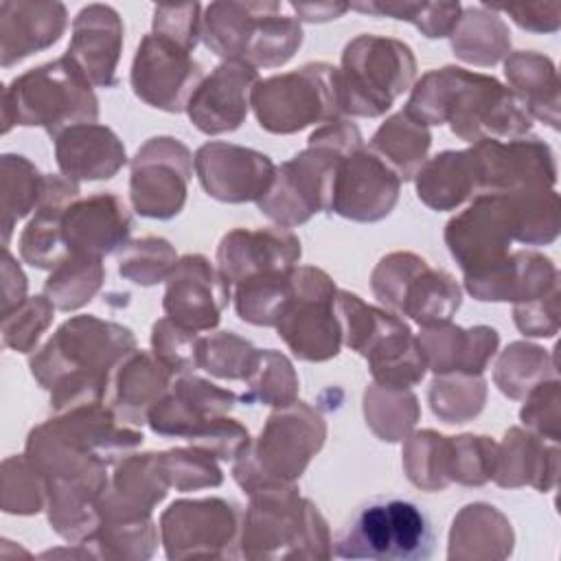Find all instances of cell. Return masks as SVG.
Returning a JSON list of instances; mask_svg holds the SVG:
<instances>
[{
	"mask_svg": "<svg viewBox=\"0 0 561 561\" xmlns=\"http://www.w3.org/2000/svg\"><path fill=\"white\" fill-rule=\"evenodd\" d=\"M2 66H11L31 53L55 44L66 26V9L59 2H2Z\"/></svg>",
	"mask_w": 561,
	"mask_h": 561,
	"instance_id": "obj_22",
	"label": "cell"
},
{
	"mask_svg": "<svg viewBox=\"0 0 561 561\" xmlns=\"http://www.w3.org/2000/svg\"><path fill=\"white\" fill-rule=\"evenodd\" d=\"M298 15H302V20L309 22H324V20H335L337 15H342L348 4H289Z\"/></svg>",
	"mask_w": 561,
	"mask_h": 561,
	"instance_id": "obj_31",
	"label": "cell"
},
{
	"mask_svg": "<svg viewBox=\"0 0 561 561\" xmlns=\"http://www.w3.org/2000/svg\"><path fill=\"white\" fill-rule=\"evenodd\" d=\"M412 50L390 37L359 35L346 44L337 70L340 112L379 116L414 79Z\"/></svg>",
	"mask_w": 561,
	"mask_h": 561,
	"instance_id": "obj_5",
	"label": "cell"
},
{
	"mask_svg": "<svg viewBox=\"0 0 561 561\" xmlns=\"http://www.w3.org/2000/svg\"><path fill=\"white\" fill-rule=\"evenodd\" d=\"M103 280L101 259L94 256H66L57 272L46 283V294L59 309H77L88 302Z\"/></svg>",
	"mask_w": 561,
	"mask_h": 561,
	"instance_id": "obj_28",
	"label": "cell"
},
{
	"mask_svg": "<svg viewBox=\"0 0 561 561\" xmlns=\"http://www.w3.org/2000/svg\"><path fill=\"white\" fill-rule=\"evenodd\" d=\"M202 66L173 39L149 33L138 44L131 64V88L151 107L182 112L199 81Z\"/></svg>",
	"mask_w": 561,
	"mask_h": 561,
	"instance_id": "obj_10",
	"label": "cell"
},
{
	"mask_svg": "<svg viewBox=\"0 0 561 561\" xmlns=\"http://www.w3.org/2000/svg\"><path fill=\"white\" fill-rule=\"evenodd\" d=\"M256 83V68L243 61H226L199 81L186 103V112L204 134L232 131L245 118Z\"/></svg>",
	"mask_w": 561,
	"mask_h": 561,
	"instance_id": "obj_14",
	"label": "cell"
},
{
	"mask_svg": "<svg viewBox=\"0 0 561 561\" xmlns=\"http://www.w3.org/2000/svg\"><path fill=\"white\" fill-rule=\"evenodd\" d=\"M335 294L324 272L313 267L294 270V289L276 329L296 357L322 362L337 355L342 324L333 318Z\"/></svg>",
	"mask_w": 561,
	"mask_h": 561,
	"instance_id": "obj_9",
	"label": "cell"
},
{
	"mask_svg": "<svg viewBox=\"0 0 561 561\" xmlns=\"http://www.w3.org/2000/svg\"><path fill=\"white\" fill-rule=\"evenodd\" d=\"M199 37L219 57L274 68L300 46L302 28L278 2H215L206 7Z\"/></svg>",
	"mask_w": 561,
	"mask_h": 561,
	"instance_id": "obj_3",
	"label": "cell"
},
{
	"mask_svg": "<svg viewBox=\"0 0 561 561\" xmlns=\"http://www.w3.org/2000/svg\"><path fill=\"white\" fill-rule=\"evenodd\" d=\"M57 162L70 180H107L125 164V147L112 129L83 123L57 136Z\"/></svg>",
	"mask_w": 561,
	"mask_h": 561,
	"instance_id": "obj_21",
	"label": "cell"
},
{
	"mask_svg": "<svg viewBox=\"0 0 561 561\" xmlns=\"http://www.w3.org/2000/svg\"><path fill=\"white\" fill-rule=\"evenodd\" d=\"M320 421L322 419L305 405L285 408L280 412H274L267 419V425L259 436L261 440L254 454L259 456L256 467L265 465L270 469L267 486H283L285 482L300 478L313 451L320 449L324 440V432L309 434L305 438H296V436Z\"/></svg>",
	"mask_w": 561,
	"mask_h": 561,
	"instance_id": "obj_15",
	"label": "cell"
},
{
	"mask_svg": "<svg viewBox=\"0 0 561 561\" xmlns=\"http://www.w3.org/2000/svg\"><path fill=\"white\" fill-rule=\"evenodd\" d=\"M399 195V175L373 149H353L335 169L329 210L355 219L377 221L386 217Z\"/></svg>",
	"mask_w": 561,
	"mask_h": 561,
	"instance_id": "obj_12",
	"label": "cell"
},
{
	"mask_svg": "<svg viewBox=\"0 0 561 561\" xmlns=\"http://www.w3.org/2000/svg\"><path fill=\"white\" fill-rule=\"evenodd\" d=\"M11 107L18 125H39L50 136L99 116L90 79L68 55L13 79L4 92V112Z\"/></svg>",
	"mask_w": 561,
	"mask_h": 561,
	"instance_id": "obj_4",
	"label": "cell"
},
{
	"mask_svg": "<svg viewBox=\"0 0 561 561\" xmlns=\"http://www.w3.org/2000/svg\"><path fill=\"white\" fill-rule=\"evenodd\" d=\"M250 99L263 129L291 134L335 118L340 112L337 70L329 64H307L294 72L259 81Z\"/></svg>",
	"mask_w": 561,
	"mask_h": 561,
	"instance_id": "obj_7",
	"label": "cell"
},
{
	"mask_svg": "<svg viewBox=\"0 0 561 561\" xmlns=\"http://www.w3.org/2000/svg\"><path fill=\"white\" fill-rule=\"evenodd\" d=\"M504 454H497V469L493 478L500 486H519L535 484L539 491L550 489L557 478V447H546V443L537 440L533 434H524L522 430L506 432Z\"/></svg>",
	"mask_w": 561,
	"mask_h": 561,
	"instance_id": "obj_25",
	"label": "cell"
},
{
	"mask_svg": "<svg viewBox=\"0 0 561 561\" xmlns=\"http://www.w3.org/2000/svg\"><path fill=\"white\" fill-rule=\"evenodd\" d=\"M131 230V217L125 204L110 193L70 204L61 215V239L66 254L94 256L121 248Z\"/></svg>",
	"mask_w": 561,
	"mask_h": 561,
	"instance_id": "obj_17",
	"label": "cell"
},
{
	"mask_svg": "<svg viewBox=\"0 0 561 561\" xmlns=\"http://www.w3.org/2000/svg\"><path fill=\"white\" fill-rule=\"evenodd\" d=\"M123 26L114 9L103 4L85 7L75 20L68 57L85 72L90 83L110 88L116 83V61L121 53Z\"/></svg>",
	"mask_w": 561,
	"mask_h": 561,
	"instance_id": "obj_20",
	"label": "cell"
},
{
	"mask_svg": "<svg viewBox=\"0 0 561 561\" xmlns=\"http://www.w3.org/2000/svg\"><path fill=\"white\" fill-rule=\"evenodd\" d=\"M191 178V153L175 138H151L131 162V204L138 215L169 219L180 213Z\"/></svg>",
	"mask_w": 561,
	"mask_h": 561,
	"instance_id": "obj_11",
	"label": "cell"
},
{
	"mask_svg": "<svg viewBox=\"0 0 561 561\" xmlns=\"http://www.w3.org/2000/svg\"><path fill=\"white\" fill-rule=\"evenodd\" d=\"M480 184L473 149L443 151L416 171L419 197L436 208L449 210L462 204Z\"/></svg>",
	"mask_w": 561,
	"mask_h": 561,
	"instance_id": "obj_23",
	"label": "cell"
},
{
	"mask_svg": "<svg viewBox=\"0 0 561 561\" xmlns=\"http://www.w3.org/2000/svg\"><path fill=\"white\" fill-rule=\"evenodd\" d=\"M197 171H224L204 191L221 202H259L272 186L276 169L265 153L226 142H208L195 156Z\"/></svg>",
	"mask_w": 561,
	"mask_h": 561,
	"instance_id": "obj_19",
	"label": "cell"
},
{
	"mask_svg": "<svg viewBox=\"0 0 561 561\" xmlns=\"http://www.w3.org/2000/svg\"><path fill=\"white\" fill-rule=\"evenodd\" d=\"M506 77L515 96L530 116L543 118L550 127H559V83L554 66L535 50H519L506 61Z\"/></svg>",
	"mask_w": 561,
	"mask_h": 561,
	"instance_id": "obj_24",
	"label": "cell"
},
{
	"mask_svg": "<svg viewBox=\"0 0 561 561\" xmlns=\"http://www.w3.org/2000/svg\"><path fill=\"white\" fill-rule=\"evenodd\" d=\"M300 259V241L287 230H232L217 248L219 274L241 283L265 272L291 270Z\"/></svg>",
	"mask_w": 561,
	"mask_h": 561,
	"instance_id": "obj_18",
	"label": "cell"
},
{
	"mask_svg": "<svg viewBox=\"0 0 561 561\" xmlns=\"http://www.w3.org/2000/svg\"><path fill=\"white\" fill-rule=\"evenodd\" d=\"M230 283L199 254L184 256L169 276L164 311L182 327L210 329L228 302Z\"/></svg>",
	"mask_w": 561,
	"mask_h": 561,
	"instance_id": "obj_16",
	"label": "cell"
},
{
	"mask_svg": "<svg viewBox=\"0 0 561 561\" xmlns=\"http://www.w3.org/2000/svg\"><path fill=\"white\" fill-rule=\"evenodd\" d=\"M373 289L381 302L410 316L423 327H438L460 307L456 280L414 254H390L373 274Z\"/></svg>",
	"mask_w": 561,
	"mask_h": 561,
	"instance_id": "obj_8",
	"label": "cell"
},
{
	"mask_svg": "<svg viewBox=\"0 0 561 561\" xmlns=\"http://www.w3.org/2000/svg\"><path fill=\"white\" fill-rule=\"evenodd\" d=\"M167 379V366L158 359V364H151L145 353H134L131 357L123 359L121 366L112 375V405L123 416L138 423L147 408L158 403L160 392L167 388V383H151V381H164Z\"/></svg>",
	"mask_w": 561,
	"mask_h": 561,
	"instance_id": "obj_26",
	"label": "cell"
},
{
	"mask_svg": "<svg viewBox=\"0 0 561 561\" xmlns=\"http://www.w3.org/2000/svg\"><path fill=\"white\" fill-rule=\"evenodd\" d=\"M482 193H513L522 188H552L557 182L554 156L539 138L513 140L508 145L489 138L476 142Z\"/></svg>",
	"mask_w": 561,
	"mask_h": 561,
	"instance_id": "obj_13",
	"label": "cell"
},
{
	"mask_svg": "<svg viewBox=\"0 0 561 561\" xmlns=\"http://www.w3.org/2000/svg\"><path fill=\"white\" fill-rule=\"evenodd\" d=\"M430 140L427 127L403 110L377 129L370 147L390 160L392 171H399V180H410L421 169Z\"/></svg>",
	"mask_w": 561,
	"mask_h": 561,
	"instance_id": "obj_27",
	"label": "cell"
},
{
	"mask_svg": "<svg viewBox=\"0 0 561 561\" xmlns=\"http://www.w3.org/2000/svg\"><path fill=\"white\" fill-rule=\"evenodd\" d=\"M405 112L423 125L449 123L467 142L519 136L533 125L513 90L493 77L454 66L427 72L412 90Z\"/></svg>",
	"mask_w": 561,
	"mask_h": 561,
	"instance_id": "obj_1",
	"label": "cell"
},
{
	"mask_svg": "<svg viewBox=\"0 0 561 561\" xmlns=\"http://www.w3.org/2000/svg\"><path fill=\"white\" fill-rule=\"evenodd\" d=\"M199 4H182V7H156L153 11V28L158 35H164L180 44L182 48H195L202 31Z\"/></svg>",
	"mask_w": 561,
	"mask_h": 561,
	"instance_id": "obj_29",
	"label": "cell"
},
{
	"mask_svg": "<svg viewBox=\"0 0 561 561\" xmlns=\"http://www.w3.org/2000/svg\"><path fill=\"white\" fill-rule=\"evenodd\" d=\"M432 517L412 500L377 495L362 502L333 541L342 559L425 561L434 554Z\"/></svg>",
	"mask_w": 561,
	"mask_h": 561,
	"instance_id": "obj_2",
	"label": "cell"
},
{
	"mask_svg": "<svg viewBox=\"0 0 561 561\" xmlns=\"http://www.w3.org/2000/svg\"><path fill=\"white\" fill-rule=\"evenodd\" d=\"M335 307L346 329V344L370 362L373 377L383 388H408L423 377L425 357L408 324L348 291H337Z\"/></svg>",
	"mask_w": 561,
	"mask_h": 561,
	"instance_id": "obj_6",
	"label": "cell"
},
{
	"mask_svg": "<svg viewBox=\"0 0 561 561\" xmlns=\"http://www.w3.org/2000/svg\"><path fill=\"white\" fill-rule=\"evenodd\" d=\"M138 256H142V265H136L127 272H123V276L131 278L138 285H156L171 267V263H175V254L171 250V245L164 239H142L129 245Z\"/></svg>",
	"mask_w": 561,
	"mask_h": 561,
	"instance_id": "obj_30",
	"label": "cell"
}]
</instances>
